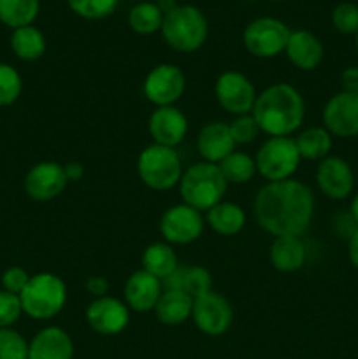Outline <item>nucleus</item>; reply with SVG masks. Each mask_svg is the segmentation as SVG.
Here are the masks:
<instances>
[{
  "instance_id": "obj_1",
  "label": "nucleus",
  "mask_w": 358,
  "mask_h": 359,
  "mask_svg": "<svg viewBox=\"0 0 358 359\" xmlns=\"http://www.w3.org/2000/svg\"><path fill=\"white\" fill-rule=\"evenodd\" d=\"M314 195L297 179L267 182L255 196V217L260 228L274 237H300L311 226Z\"/></svg>"
},
{
  "instance_id": "obj_2",
  "label": "nucleus",
  "mask_w": 358,
  "mask_h": 359,
  "mask_svg": "<svg viewBox=\"0 0 358 359\" xmlns=\"http://www.w3.org/2000/svg\"><path fill=\"white\" fill-rule=\"evenodd\" d=\"M251 114L269 137H290L304 123L305 102L295 86L276 83L256 95Z\"/></svg>"
},
{
  "instance_id": "obj_3",
  "label": "nucleus",
  "mask_w": 358,
  "mask_h": 359,
  "mask_svg": "<svg viewBox=\"0 0 358 359\" xmlns=\"http://www.w3.org/2000/svg\"><path fill=\"white\" fill-rule=\"evenodd\" d=\"M227 186V179L223 177L218 165L200 161L183 172L179 193L183 203L193 207L199 212H207L216 203L223 202Z\"/></svg>"
},
{
  "instance_id": "obj_4",
  "label": "nucleus",
  "mask_w": 358,
  "mask_h": 359,
  "mask_svg": "<svg viewBox=\"0 0 358 359\" xmlns=\"http://www.w3.org/2000/svg\"><path fill=\"white\" fill-rule=\"evenodd\" d=\"M161 37L178 53H195L206 44L209 25L202 11L190 4L175 6L164 16Z\"/></svg>"
},
{
  "instance_id": "obj_5",
  "label": "nucleus",
  "mask_w": 358,
  "mask_h": 359,
  "mask_svg": "<svg viewBox=\"0 0 358 359\" xmlns=\"http://www.w3.org/2000/svg\"><path fill=\"white\" fill-rule=\"evenodd\" d=\"M23 312L32 319L46 321L63 311L67 304V286L58 276L49 272L32 276L20 294Z\"/></svg>"
},
{
  "instance_id": "obj_6",
  "label": "nucleus",
  "mask_w": 358,
  "mask_h": 359,
  "mask_svg": "<svg viewBox=\"0 0 358 359\" xmlns=\"http://www.w3.org/2000/svg\"><path fill=\"white\" fill-rule=\"evenodd\" d=\"M137 174L153 191H167L181 181V158L174 147L151 144L137 158Z\"/></svg>"
},
{
  "instance_id": "obj_7",
  "label": "nucleus",
  "mask_w": 358,
  "mask_h": 359,
  "mask_svg": "<svg viewBox=\"0 0 358 359\" xmlns=\"http://www.w3.org/2000/svg\"><path fill=\"white\" fill-rule=\"evenodd\" d=\"M300 153L291 137H270L258 149L255 158L256 172L269 182L286 181L297 172Z\"/></svg>"
},
{
  "instance_id": "obj_8",
  "label": "nucleus",
  "mask_w": 358,
  "mask_h": 359,
  "mask_svg": "<svg viewBox=\"0 0 358 359\" xmlns=\"http://www.w3.org/2000/svg\"><path fill=\"white\" fill-rule=\"evenodd\" d=\"M291 30L277 18L262 16L253 20L242 32V44L256 58H274L284 53Z\"/></svg>"
},
{
  "instance_id": "obj_9",
  "label": "nucleus",
  "mask_w": 358,
  "mask_h": 359,
  "mask_svg": "<svg viewBox=\"0 0 358 359\" xmlns=\"http://www.w3.org/2000/svg\"><path fill=\"white\" fill-rule=\"evenodd\" d=\"M186 88V77L178 65L160 63L147 72L142 84V93L147 102L157 107L174 105L183 97Z\"/></svg>"
},
{
  "instance_id": "obj_10",
  "label": "nucleus",
  "mask_w": 358,
  "mask_h": 359,
  "mask_svg": "<svg viewBox=\"0 0 358 359\" xmlns=\"http://www.w3.org/2000/svg\"><path fill=\"white\" fill-rule=\"evenodd\" d=\"M192 318L204 335L221 337L234 323V309L223 294L209 291L193 300Z\"/></svg>"
},
{
  "instance_id": "obj_11",
  "label": "nucleus",
  "mask_w": 358,
  "mask_h": 359,
  "mask_svg": "<svg viewBox=\"0 0 358 359\" xmlns=\"http://www.w3.org/2000/svg\"><path fill=\"white\" fill-rule=\"evenodd\" d=\"M214 97L218 104L234 116L251 114L256 100V90L251 79L237 70L220 74L214 84Z\"/></svg>"
},
{
  "instance_id": "obj_12",
  "label": "nucleus",
  "mask_w": 358,
  "mask_h": 359,
  "mask_svg": "<svg viewBox=\"0 0 358 359\" xmlns=\"http://www.w3.org/2000/svg\"><path fill=\"white\" fill-rule=\"evenodd\" d=\"M204 231V217L186 203L172 205L161 214L160 233L167 244L186 245L195 242Z\"/></svg>"
},
{
  "instance_id": "obj_13",
  "label": "nucleus",
  "mask_w": 358,
  "mask_h": 359,
  "mask_svg": "<svg viewBox=\"0 0 358 359\" xmlns=\"http://www.w3.org/2000/svg\"><path fill=\"white\" fill-rule=\"evenodd\" d=\"M323 125L330 135L351 139L358 135V95L339 91L323 107Z\"/></svg>"
},
{
  "instance_id": "obj_14",
  "label": "nucleus",
  "mask_w": 358,
  "mask_h": 359,
  "mask_svg": "<svg viewBox=\"0 0 358 359\" xmlns=\"http://www.w3.org/2000/svg\"><path fill=\"white\" fill-rule=\"evenodd\" d=\"M86 321L102 337L119 335L128 326L130 309L114 297L95 298L86 309Z\"/></svg>"
},
{
  "instance_id": "obj_15",
  "label": "nucleus",
  "mask_w": 358,
  "mask_h": 359,
  "mask_svg": "<svg viewBox=\"0 0 358 359\" xmlns=\"http://www.w3.org/2000/svg\"><path fill=\"white\" fill-rule=\"evenodd\" d=\"M67 175L63 165L56 161H41L34 165L25 175V191L32 200L49 202L63 193L67 188Z\"/></svg>"
},
{
  "instance_id": "obj_16",
  "label": "nucleus",
  "mask_w": 358,
  "mask_h": 359,
  "mask_svg": "<svg viewBox=\"0 0 358 359\" xmlns=\"http://www.w3.org/2000/svg\"><path fill=\"white\" fill-rule=\"evenodd\" d=\"M316 184L330 200H344L354 188V174L344 158L326 156L316 168Z\"/></svg>"
},
{
  "instance_id": "obj_17",
  "label": "nucleus",
  "mask_w": 358,
  "mask_h": 359,
  "mask_svg": "<svg viewBox=\"0 0 358 359\" xmlns=\"http://www.w3.org/2000/svg\"><path fill=\"white\" fill-rule=\"evenodd\" d=\"M147 130H150L154 144L175 147L185 140L186 133H188V119L174 105L157 107L151 112Z\"/></svg>"
},
{
  "instance_id": "obj_18",
  "label": "nucleus",
  "mask_w": 358,
  "mask_h": 359,
  "mask_svg": "<svg viewBox=\"0 0 358 359\" xmlns=\"http://www.w3.org/2000/svg\"><path fill=\"white\" fill-rule=\"evenodd\" d=\"M164 293V284L158 277L151 276L146 270H135L125 283V304L133 312L146 314L154 311L158 300Z\"/></svg>"
},
{
  "instance_id": "obj_19",
  "label": "nucleus",
  "mask_w": 358,
  "mask_h": 359,
  "mask_svg": "<svg viewBox=\"0 0 358 359\" xmlns=\"http://www.w3.org/2000/svg\"><path fill=\"white\" fill-rule=\"evenodd\" d=\"M235 146L237 144L232 139L228 123H207L197 137V149H199L202 160L207 163H221L228 154L234 153Z\"/></svg>"
},
{
  "instance_id": "obj_20",
  "label": "nucleus",
  "mask_w": 358,
  "mask_h": 359,
  "mask_svg": "<svg viewBox=\"0 0 358 359\" xmlns=\"http://www.w3.org/2000/svg\"><path fill=\"white\" fill-rule=\"evenodd\" d=\"M74 342L60 326L41 330L28 342V359H72Z\"/></svg>"
},
{
  "instance_id": "obj_21",
  "label": "nucleus",
  "mask_w": 358,
  "mask_h": 359,
  "mask_svg": "<svg viewBox=\"0 0 358 359\" xmlns=\"http://www.w3.org/2000/svg\"><path fill=\"white\" fill-rule=\"evenodd\" d=\"M284 53L297 69L311 72L318 69L319 63L323 62L325 49H323L321 41L312 32L295 30L290 34Z\"/></svg>"
},
{
  "instance_id": "obj_22",
  "label": "nucleus",
  "mask_w": 358,
  "mask_h": 359,
  "mask_svg": "<svg viewBox=\"0 0 358 359\" xmlns=\"http://www.w3.org/2000/svg\"><path fill=\"white\" fill-rule=\"evenodd\" d=\"M165 290L168 291H183L193 300L202 294L213 291V277L211 272L204 266H178L168 277L161 280Z\"/></svg>"
},
{
  "instance_id": "obj_23",
  "label": "nucleus",
  "mask_w": 358,
  "mask_h": 359,
  "mask_svg": "<svg viewBox=\"0 0 358 359\" xmlns=\"http://www.w3.org/2000/svg\"><path fill=\"white\" fill-rule=\"evenodd\" d=\"M270 263L283 273H293L305 265L307 251L300 237H276L270 245Z\"/></svg>"
},
{
  "instance_id": "obj_24",
  "label": "nucleus",
  "mask_w": 358,
  "mask_h": 359,
  "mask_svg": "<svg viewBox=\"0 0 358 359\" xmlns=\"http://www.w3.org/2000/svg\"><path fill=\"white\" fill-rule=\"evenodd\" d=\"M193 298L183 291L165 290L154 307V316L165 326H179L192 318Z\"/></svg>"
},
{
  "instance_id": "obj_25",
  "label": "nucleus",
  "mask_w": 358,
  "mask_h": 359,
  "mask_svg": "<svg viewBox=\"0 0 358 359\" xmlns=\"http://www.w3.org/2000/svg\"><path fill=\"white\" fill-rule=\"evenodd\" d=\"M207 224L221 237L237 235L246 224V212L234 202H220L207 210Z\"/></svg>"
},
{
  "instance_id": "obj_26",
  "label": "nucleus",
  "mask_w": 358,
  "mask_h": 359,
  "mask_svg": "<svg viewBox=\"0 0 358 359\" xmlns=\"http://www.w3.org/2000/svg\"><path fill=\"white\" fill-rule=\"evenodd\" d=\"M179 266L178 255L167 242H154L142 252V270L164 280Z\"/></svg>"
},
{
  "instance_id": "obj_27",
  "label": "nucleus",
  "mask_w": 358,
  "mask_h": 359,
  "mask_svg": "<svg viewBox=\"0 0 358 359\" xmlns=\"http://www.w3.org/2000/svg\"><path fill=\"white\" fill-rule=\"evenodd\" d=\"M295 144H297L302 160L321 161L326 156H330L332 135L325 126H311V128H305L304 132L298 133Z\"/></svg>"
},
{
  "instance_id": "obj_28",
  "label": "nucleus",
  "mask_w": 358,
  "mask_h": 359,
  "mask_svg": "<svg viewBox=\"0 0 358 359\" xmlns=\"http://www.w3.org/2000/svg\"><path fill=\"white\" fill-rule=\"evenodd\" d=\"M11 48L20 60L35 62V60L42 58L46 53L44 34L34 25L16 28L11 35Z\"/></svg>"
},
{
  "instance_id": "obj_29",
  "label": "nucleus",
  "mask_w": 358,
  "mask_h": 359,
  "mask_svg": "<svg viewBox=\"0 0 358 359\" xmlns=\"http://www.w3.org/2000/svg\"><path fill=\"white\" fill-rule=\"evenodd\" d=\"M41 11V0H0V21L11 28L28 27Z\"/></svg>"
},
{
  "instance_id": "obj_30",
  "label": "nucleus",
  "mask_w": 358,
  "mask_h": 359,
  "mask_svg": "<svg viewBox=\"0 0 358 359\" xmlns=\"http://www.w3.org/2000/svg\"><path fill=\"white\" fill-rule=\"evenodd\" d=\"M164 16L160 7L154 2H139L128 13V25L135 34L151 35L161 30Z\"/></svg>"
},
{
  "instance_id": "obj_31",
  "label": "nucleus",
  "mask_w": 358,
  "mask_h": 359,
  "mask_svg": "<svg viewBox=\"0 0 358 359\" xmlns=\"http://www.w3.org/2000/svg\"><path fill=\"white\" fill-rule=\"evenodd\" d=\"M218 167L227 182H234V184H246L256 174L255 158L241 153V151H234L232 154H228L221 163H218Z\"/></svg>"
},
{
  "instance_id": "obj_32",
  "label": "nucleus",
  "mask_w": 358,
  "mask_h": 359,
  "mask_svg": "<svg viewBox=\"0 0 358 359\" xmlns=\"http://www.w3.org/2000/svg\"><path fill=\"white\" fill-rule=\"evenodd\" d=\"M119 0H67L74 14L83 20H104L111 16L118 7Z\"/></svg>"
},
{
  "instance_id": "obj_33",
  "label": "nucleus",
  "mask_w": 358,
  "mask_h": 359,
  "mask_svg": "<svg viewBox=\"0 0 358 359\" xmlns=\"http://www.w3.org/2000/svg\"><path fill=\"white\" fill-rule=\"evenodd\" d=\"M23 91V81L18 70L7 63H0V107L14 104Z\"/></svg>"
},
{
  "instance_id": "obj_34",
  "label": "nucleus",
  "mask_w": 358,
  "mask_h": 359,
  "mask_svg": "<svg viewBox=\"0 0 358 359\" xmlns=\"http://www.w3.org/2000/svg\"><path fill=\"white\" fill-rule=\"evenodd\" d=\"M0 359H28V342L16 330H0Z\"/></svg>"
},
{
  "instance_id": "obj_35",
  "label": "nucleus",
  "mask_w": 358,
  "mask_h": 359,
  "mask_svg": "<svg viewBox=\"0 0 358 359\" xmlns=\"http://www.w3.org/2000/svg\"><path fill=\"white\" fill-rule=\"evenodd\" d=\"M332 25L340 34H358V6L353 2H340L332 11Z\"/></svg>"
},
{
  "instance_id": "obj_36",
  "label": "nucleus",
  "mask_w": 358,
  "mask_h": 359,
  "mask_svg": "<svg viewBox=\"0 0 358 359\" xmlns=\"http://www.w3.org/2000/svg\"><path fill=\"white\" fill-rule=\"evenodd\" d=\"M228 128H230L232 139H234L235 144L255 142L256 137L262 132L256 119L253 118V114L235 116L232 123H228Z\"/></svg>"
},
{
  "instance_id": "obj_37",
  "label": "nucleus",
  "mask_w": 358,
  "mask_h": 359,
  "mask_svg": "<svg viewBox=\"0 0 358 359\" xmlns=\"http://www.w3.org/2000/svg\"><path fill=\"white\" fill-rule=\"evenodd\" d=\"M21 314H23V307H21L20 297L9 291H0V330L11 328L14 323H18Z\"/></svg>"
},
{
  "instance_id": "obj_38",
  "label": "nucleus",
  "mask_w": 358,
  "mask_h": 359,
  "mask_svg": "<svg viewBox=\"0 0 358 359\" xmlns=\"http://www.w3.org/2000/svg\"><path fill=\"white\" fill-rule=\"evenodd\" d=\"M30 276L27 273V270L21 269V266H11L6 272L2 273V286L4 291H9V293L18 294L20 297L21 291L27 287Z\"/></svg>"
},
{
  "instance_id": "obj_39",
  "label": "nucleus",
  "mask_w": 358,
  "mask_h": 359,
  "mask_svg": "<svg viewBox=\"0 0 358 359\" xmlns=\"http://www.w3.org/2000/svg\"><path fill=\"white\" fill-rule=\"evenodd\" d=\"M357 230H358V223L354 221V217L351 216V212H340L333 217V231H336L340 238L350 241L351 235H353Z\"/></svg>"
},
{
  "instance_id": "obj_40",
  "label": "nucleus",
  "mask_w": 358,
  "mask_h": 359,
  "mask_svg": "<svg viewBox=\"0 0 358 359\" xmlns=\"http://www.w3.org/2000/svg\"><path fill=\"white\" fill-rule=\"evenodd\" d=\"M340 86L346 93L358 95V65H351L340 74Z\"/></svg>"
},
{
  "instance_id": "obj_41",
  "label": "nucleus",
  "mask_w": 358,
  "mask_h": 359,
  "mask_svg": "<svg viewBox=\"0 0 358 359\" xmlns=\"http://www.w3.org/2000/svg\"><path fill=\"white\" fill-rule=\"evenodd\" d=\"M86 291L95 298L107 297L109 283L104 276H90L86 279Z\"/></svg>"
},
{
  "instance_id": "obj_42",
  "label": "nucleus",
  "mask_w": 358,
  "mask_h": 359,
  "mask_svg": "<svg viewBox=\"0 0 358 359\" xmlns=\"http://www.w3.org/2000/svg\"><path fill=\"white\" fill-rule=\"evenodd\" d=\"M63 170H65L67 181H79L84 175V167L79 161H69V163L63 165Z\"/></svg>"
},
{
  "instance_id": "obj_43",
  "label": "nucleus",
  "mask_w": 358,
  "mask_h": 359,
  "mask_svg": "<svg viewBox=\"0 0 358 359\" xmlns=\"http://www.w3.org/2000/svg\"><path fill=\"white\" fill-rule=\"evenodd\" d=\"M347 256H350V262L354 269H358V230L351 235V238L347 241Z\"/></svg>"
},
{
  "instance_id": "obj_44",
  "label": "nucleus",
  "mask_w": 358,
  "mask_h": 359,
  "mask_svg": "<svg viewBox=\"0 0 358 359\" xmlns=\"http://www.w3.org/2000/svg\"><path fill=\"white\" fill-rule=\"evenodd\" d=\"M154 4H157V6L160 7L161 13H164V14H167L168 11H172L175 6H178V4H175V0H157V2H154Z\"/></svg>"
},
{
  "instance_id": "obj_45",
  "label": "nucleus",
  "mask_w": 358,
  "mask_h": 359,
  "mask_svg": "<svg viewBox=\"0 0 358 359\" xmlns=\"http://www.w3.org/2000/svg\"><path fill=\"white\" fill-rule=\"evenodd\" d=\"M350 212H351V216L354 217V221H357V223H358V193H357V195H354L353 202H351Z\"/></svg>"
},
{
  "instance_id": "obj_46",
  "label": "nucleus",
  "mask_w": 358,
  "mask_h": 359,
  "mask_svg": "<svg viewBox=\"0 0 358 359\" xmlns=\"http://www.w3.org/2000/svg\"><path fill=\"white\" fill-rule=\"evenodd\" d=\"M357 51H358V34H357Z\"/></svg>"
}]
</instances>
